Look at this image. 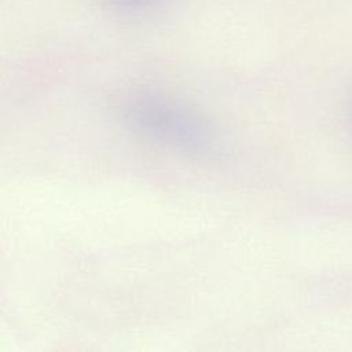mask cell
Instances as JSON below:
<instances>
[{"label": "cell", "mask_w": 352, "mask_h": 352, "mask_svg": "<svg viewBox=\"0 0 352 352\" xmlns=\"http://www.w3.org/2000/svg\"><path fill=\"white\" fill-rule=\"evenodd\" d=\"M132 120L147 133L170 144L199 148L208 143L202 122L169 103L142 102L133 107Z\"/></svg>", "instance_id": "1"}]
</instances>
